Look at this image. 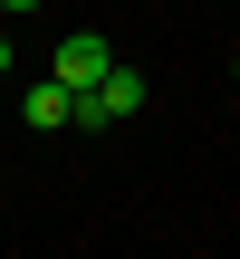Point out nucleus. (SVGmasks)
<instances>
[{
  "label": "nucleus",
  "mask_w": 240,
  "mask_h": 259,
  "mask_svg": "<svg viewBox=\"0 0 240 259\" xmlns=\"http://www.w3.org/2000/svg\"><path fill=\"white\" fill-rule=\"evenodd\" d=\"M125 115H144V77L115 58V67H106V87H87V96H77V125H125Z\"/></svg>",
  "instance_id": "f257e3e1"
},
{
  "label": "nucleus",
  "mask_w": 240,
  "mask_h": 259,
  "mask_svg": "<svg viewBox=\"0 0 240 259\" xmlns=\"http://www.w3.org/2000/svg\"><path fill=\"white\" fill-rule=\"evenodd\" d=\"M106 67H115V48H106L96 29H77V38H58V67H48V77H67V87L87 96V87H106Z\"/></svg>",
  "instance_id": "f03ea898"
},
{
  "label": "nucleus",
  "mask_w": 240,
  "mask_h": 259,
  "mask_svg": "<svg viewBox=\"0 0 240 259\" xmlns=\"http://www.w3.org/2000/svg\"><path fill=\"white\" fill-rule=\"evenodd\" d=\"M19 115H29V125H38V135H58V125H67V115H77V87H67V77H38V87H29V96H19Z\"/></svg>",
  "instance_id": "7ed1b4c3"
},
{
  "label": "nucleus",
  "mask_w": 240,
  "mask_h": 259,
  "mask_svg": "<svg viewBox=\"0 0 240 259\" xmlns=\"http://www.w3.org/2000/svg\"><path fill=\"white\" fill-rule=\"evenodd\" d=\"M231 77H240V67H231Z\"/></svg>",
  "instance_id": "20e7f679"
}]
</instances>
